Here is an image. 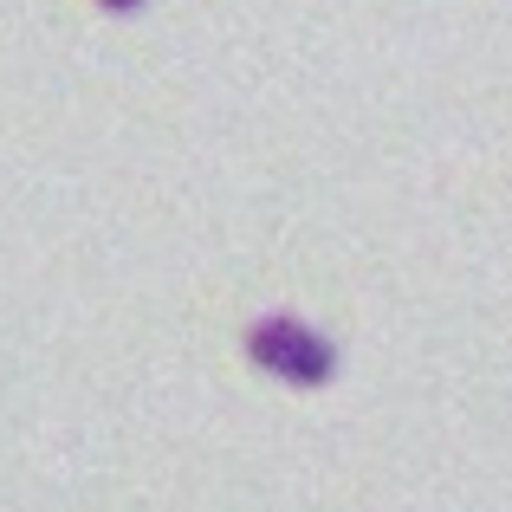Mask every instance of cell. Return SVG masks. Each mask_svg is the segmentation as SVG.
Instances as JSON below:
<instances>
[{
	"label": "cell",
	"mask_w": 512,
	"mask_h": 512,
	"mask_svg": "<svg viewBox=\"0 0 512 512\" xmlns=\"http://www.w3.org/2000/svg\"><path fill=\"white\" fill-rule=\"evenodd\" d=\"M240 344H247L253 370L279 376V383H292V389H325L331 376H338V344H331L325 331H312L305 318H292V312L253 318Z\"/></svg>",
	"instance_id": "6da1fadb"
},
{
	"label": "cell",
	"mask_w": 512,
	"mask_h": 512,
	"mask_svg": "<svg viewBox=\"0 0 512 512\" xmlns=\"http://www.w3.org/2000/svg\"><path fill=\"white\" fill-rule=\"evenodd\" d=\"M98 7H104V13H137L143 0H98Z\"/></svg>",
	"instance_id": "7a4b0ae2"
}]
</instances>
